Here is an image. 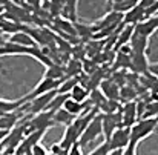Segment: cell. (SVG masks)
I'll return each mask as SVG.
<instances>
[{"mask_svg":"<svg viewBox=\"0 0 158 155\" xmlns=\"http://www.w3.org/2000/svg\"><path fill=\"white\" fill-rule=\"evenodd\" d=\"M100 135H102V114L98 112L91 120V123L86 126V129L81 132L78 143H80V146H86V145L92 143L94 140H97Z\"/></svg>","mask_w":158,"mask_h":155,"instance_id":"6da1fadb","label":"cell"},{"mask_svg":"<svg viewBox=\"0 0 158 155\" xmlns=\"http://www.w3.org/2000/svg\"><path fill=\"white\" fill-rule=\"evenodd\" d=\"M121 126V112L114 114H102V135H105V141L110 138L115 129Z\"/></svg>","mask_w":158,"mask_h":155,"instance_id":"7a4b0ae2","label":"cell"},{"mask_svg":"<svg viewBox=\"0 0 158 155\" xmlns=\"http://www.w3.org/2000/svg\"><path fill=\"white\" fill-rule=\"evenodd\" d=\"M129 140H131V128L120 126L118 129L114 131V134L110 135L107 143L110 146V151L112 149H124L129 145Z\"/></svg>","mask_w":158,"mask_h":155,"instance_id":"3957f363","label":"cell"},{"mask_svg":"<svg viewBox=\"0 0 158 155\" xmlns=\"http://www.w3.org/2000/svg\"><path fill=\"white\" fill-rule=\"evenodd\" d=\"M66 78V77H64ZM60 83H61V80H52V78H46V77H43L40 82H39V85L26 95V98H28V102L29 100H32V98H35V97H39V95H43V94H48V92H52V91H57L58 89V86H60Z\"/></svg>","mask_w":158,"mask_h":155,"instance_id":"277c9868","label":"cell"},{"mask_svg":"<svg viewBox=\"0 0 158 155\" xmlns=\"http://www.w3.org/2000/svg\"><path fill=\"white\" fill-rule=\"evenodd\" d=\"M157 31H158V14L138 22L134 26V32H137V34H140L143 37H148V39H151Z\"/></svg>","mask_w":158,"mask_h":155,"instance_id":"5b68a950","label":"cell"},{"mask_svg":"<svg viewBox=\"0 0 158 155\" xmlns=\"http://www.w3.org/2000/svg\"><path fill=\"white\" fill-rule=\"evenodd\" d=\"M26 114L23 112V109H17V111H12V112H6V114H2L0 115V131H11L12 128H15L22 118L25 117Z\"/></svg>","mask_w":158,"mask_h":155,"instance_id":"8992f818","label":"cell"},{"mask_svg":"<svg viewBox=\"0 0 158 155\" xmlns=\"http://www.w3.org/2000/svg\"><path fill=\"white\" fill-rule=\"evenodd\" d=\"M120 112H121V126H124V128L134 126L135 121L138 120V115H137V103H135V102H127L124 106H121Z\"/></svg>","mask_w":158,"mask_h":155,"instance_id":"52a82bcc","label":"cell"},{"mask_svg":"<svg viewBox=\"0 0 158 155\" xmlns=\"http://www.w3.org/2000/svg\"><path fill=\"white\" fill-rule=\"evenodd\" d=\"M131 68L140 74H151V65L148 60V54H134L131 55Z\"/></svg>","mask_w":158,"mask_h":155,"instance_id":"ba28073f","label":"cell"},{"mask_svg":"<svg viewBox=\"0 0 158 155\" xmlns=\"http://www.w3.org/2000/svg\"><path fill=\"white\" fill-rule=\"evenodd\" d=\"M78 138H80V134L77 132V129H75L72 124H69V126H66V129H64V132H63V137H61L58 146H60L63 151H68L74 143L78 141Z\"/></svg>","mask_w":158,"mask_h":155,"instance_id":"9c48e42d","label":"cell"},{"mask_svg":"<svg viewBox=\"0 0 158 155\" xmlns=\"http://www.w3.org/2000/svg\"><path fill=\"white\" fill-rule=\"evenodd\" d=\"M149 40H151V39L143 37V36L134 32L132 37H131L129 46H131V49H132L134 54H146L148 49H149Z\"/></svg>","mask_w":158,"mask_h":155,"instance_id":"30bf717a","label":"cell"},{"mask_svg":"<svg viewBox=\"0 0 158 155\" xmlns=\"http://www.w3.org/2000/svg\"><path fill=\"white\" fill-rule=\"evenodd\" d=\"M107 100H118L120 102V88L115 80H103L98 88Z\"/></svg>","mask_w":158,"mask_h":155,"instance_id":"8fae6325","label":"cell"},{"mask_svg":"<svg viewBox=\"0 0 158 155\" xmlns=\"http://www.w3.org/2000/svg\"><path fill=\"white\" fill-rule=\"evenodd\" d=\"M6 42H11V43H15V45H20V46H26V48H31V46H39L34 39L23 29V31H19L15 34H11L9 39Z\"/></svg>","mask_w":158,"mask_h":155,"instance_id":"7c38bea8","label":"cell"},{"mask_svg":"<svg viewBox=\"0 0 158 155\" xmlns=\"http://www.w3.org/2000/svg\"><path fill=\"white\" fill-rule=\"evenodd\" d=\"M134 26L135 25H123L120 26L118 32H117V40H115V48H121L124 45H129L131 42V37L134 34Z\"/></svg>","mask_w":158,"mask_h":155,"instance_id":"4fadbf2b","label":"cell"},{"mask_svg":"<svg viewBox=\"0 0 158 155\" xmlns=\"http://www.w3.org/2000/svg\"><path fill=\"white\" fill-rule=\"evenodd\" d=\"M77 5L78 0H61V14L72 23L77 22Z\"/></svg>","mask_w":158,"mask_h":155,"instance_id":"5bb4252c","label":"cell"},{"mask_svg":"<svg viewBox=\"0 0 158 155\" xmlns=\"http://www.w3.org/2000/svg\"><path fill=\"white\" fill-rule=\"evenodd\" d=\"M143 19H144L143 17V8L140 5H137L132 9H129L126 14H123V25H137Z\"/></svg>","mask_w":158,"mask_h":155,"instance_id":"9a60e30c","label":"cell"},{"mask_svg":"<svg viewBox=\"0 0 158 155\" xmlns=\"http://www.w3.org/2000/svg\"><path fill=\"white\" fill-rule=\"evenodd\" d=\"M64 111H68L71 115H74V117H78L83 111H86V109H89V106H86L85 103H78V102H75V100H72V98H66L64 100V103L61 106Z\"/></svg>","mask_w":158,"mask_h":155,"instance_id":"2e32d148","label":"cell"},{"mask_svg":"<svg viewBox=\"0 0 158 155\" xmlns=\"http://www.w3.org/2000/svg\"><path fill=\"white\" fill-rule=\"evenodd\" d=\"M89 89L88 88H85L83 85H80V82L71 89V92H69V98H72V100H75V102H78V103H85L88 98H89Z\"/></svg>","mask_w":158,"mask_h":155,"instance_id":"e0dca14e","label":"cell"},{"mask_svg":"<svg viewBox=\"0 0 158 155\" xmlns=\"http://www.w3.org/2000/svg\"><path fill=\"white\" fill-rule=\"evenodd\" d=\"M140 0H123V2H118V3H114V5H109V11L112 12H117V14H126L129 9H132L134 6L138 5Z\"/></svg>","mask_w":158,"mask_h":155,"instance_id":"ac0fdd59","label":"cell"},{"mask_svg":"<svg viewBox=\"0 0 158 155\" xmlns=\"http://www.w3.org/2000/svg\"><path fill=\"white\" fill-rule=\"evenodd\" d=\"M43 77H46V78H52V80H63V78L66 77V74H64V68H63L61 65L52 63V65L46 66V71H45Z\"/></svg>","mask_w":158,"mask_h":155,"instance_id":"d6986e66","label":"cell"},{"mask_svg":"<svg viewBox=\"0 0 158 155\" xmlns=\"http://www.w3.org/2000/svg\"><path fill=\"white\" fill-rule=\"evenodd\" d=\"M74 115H71L68 111H64L63 107H60V109H57L55 112H54L52 115V120L54 123L57 124H64V126H69V124H72V121H74Z\"/></svg>","mask_w":158,"mask_h":155,"instance_id":"ffe728a7","label":"cell"},{"mask_svg":"<svg viewBox=\"0 0 158 155\" xmlns=\"http://www.w3.org/2000/svg\"><path fill=\"white\" fill-rule=\"evenodd\" d=\"M83 71V65L80 63V60L72 58L68 61L66 68H64V74L66 77H80V72Z\"/></svg>","mask_w":158,"mask_h":155,"instance_id":"44dd1931","label":"cell"},{"mask_svg":"<svg viewBox=\"0 0 158 155\" xmlns=\"http://www.w3.org/2000/svg\"><path fill=\"white\" fill-rule=\"evenodd\" d=\"M23 25L12 22V20H0V31L3 34H15L19 31H23Z\"/></svg>","mask_w":158,"mask_h":155,"instance_id":"7402d4cb","label":"cell"},{"mask_svg":"<svg viewBox=\"0 0 158 155\" xmlns=\"http://www.w3.org/2000/svg\"><path fill=\"white\" fill-rule=\"evenodd\" d=\"M80 82V77H66L61 80L58 89H57V94H69L71 89Z\"/></svg>","mask_w":158,"mask_h":155,"instance_id":"603a6c76","label":"cell"},{"mask_svg":"<svg viewBox=\"0 0 158 155\" xmlns=\"http://www.w3.org/2000/svg\"><path fill=\"white\" fill-rule=\"evenodd\" d=\"M135 97V91L131 88V86H123L121 89H120V100H123V102H132V98Z\"/></svg>","mask_w":158,"mask_h":155,"instance_id":"cb8c5ba5","label":"cell"},{"mask_svg":"<svg viewBox=\"0 0 158 155\" xmlns=\"http://www.w3.org/2000/svg\"><path fill=\"white\" fill-rule=\"evenodd\" d=\"M109 152H110L109 143H107V141H103L100 146H97L94 151H91L88 155H109Z\"/></svg>","mask_w":158,"mask_h":155,"instance_id":"d4e9b609","label":"cell"},{"mask_svg":"<svg viewBox=\"0 0 158 155\" xmlns=\"http://www.w3.org/2000/svg\"><path fill=\"white\" fill-rule=\"evenodd\" d=\"M20 3L28 6L26 11H37V9L42 8V2L40 0H20Z\"/></svg>","mask_w":158,"mask_h":155,"instance_id":"484cf974","label":"cell"},{"mask_svg":"<svg viewBox=\"0 0 158 155\" xmlns=\"http://www.w3.org/2000/svg\"><path fill=\"white\" fill-rule=\"evenodd\" d=\"M66 155H83V151H81L80 143H78V141H77V143H74V145L66 151Z\"/></svg>","mask_w":158,"mask_h":155,"instance_id":"4316f807","label":"cell"},{"mask_svg":"<svg viewBox=\"0 0 158 155\" xmlns=\"http://www.w3.org/2000/svg\"><path fill=\"white\" fill-rule=\"evenodd\" d=\"M46 154H48V151H46L40 143H37V145L31 149V155H46Z\"/></svg>","mask_w":158,"mask_h":155,"instance_id":"83f0119b","label":"cell"},{"mask_svg":"<svg viewBox=\"0 0 158 155\" xmlns=\"http://www.w3.org/2000/svg\"><path fill=\"white\" fill-rule=\"evenodd\" d=\"M158 0H140L138 2V5L141 6V8H148V6H151V5H154V3H157Z\"/></svg>","mask_w":158,"mask_h":155,"instance_id":"f1b7e54d","label":"cell"},{"mask_svg":"<svg viewBox=\"0 0 158 155\" xmlns=\"http://www.w3.org/2000/svg\"><path fill=\"white\" fill-rule=\"evenodd\" d=\"M8 134H9V131H0V145H2L3 140L8 137Z\"/></svg>","mask_w":158,"mask_h":155,"instance_id":"f546056e","label":"cell"},{"mask_svg":"<svg viewBox=\"0 0 158 155\" xmlns=\"http://www.w3.org/2000/svg\"><path fill=\"white\" fill-rule=\"evenodd\" d=\"M107 2V6L109 5H114V3H118V2H123V0H106Z\"/></svg>","mask_w":158,"mask_h":155,"instance_id":"4dcf8cb0","label":"cell"},{"mask_svg":"<svg viewBox=\"0 0 158 155\" xmlns=\"http://www.w3.org/2000/svg\"><path fill=\"white\" fill-rule=\"evenodd\" d=\"M9 2H12L14 5H20V0H9Z\"/></svg>","mask_w":158,"mask_h":155,"instance_id":"1f68e13d","label":"cell"},{"mask_svg":"<svg viewBox=\"0 0 158 155\" xmlns=\"http://www.w3.org/2000/svg\"><path fill=\"white\" fill-rule=\"evenodd\" d=\"M40 2H42V5H45V3H48L49 0H40Z\"/></svg>","mask_w":158,"mask_h":155,"instance_id":"d6a6232c","label":"cell"},{"mask_svg":"<svg viewBox=\"0 0 158 155\" xmlns=\"http://www.w3.org/2000/svg\"><path fill=\"white\" fill-rule=\"evenodd\" d=\"M3 43H5V40H3V39H2V37H0V46H2V45H3Z\"/></svg>","mask_w":158,"mask_h":155,"instance_id":"836d02e7","label":"cell"},{"mask_svg":"<svg viewBox=\"0 0 158 155\" xmlns=\"http://www.w3.org/2000/svg\"><path fill=\"white\" fill-rule=\"evenodd\" d=\"M2 36H3V32H2V31H0V37H2Z\"/></svg>","mask_w":158,"mask_h":155,"instance_id":"e575fe53","label":"cell"}]
</instances>
